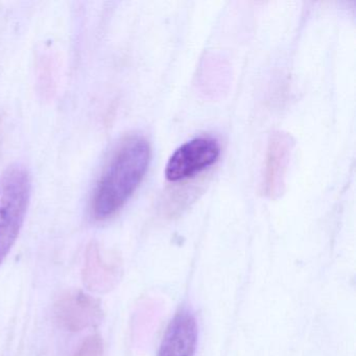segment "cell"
Instances as JSON below:
<instances>
[{
	"mask_svg": "<svg viewBox=\"0 0 356 356\" xmlns=\"http://www.w3.org/2000/svg\"><path fill=\"white\" fill-rule=\"evenodd\" d=\"M103 341L99 335L87 337L72 356H103Z\"/></svg>",
	"mask_w": 356,
	"mask_h": 356,
	"instance_id": "52a82bcc",
	"label": "cell"
},
{
	"mask_svg": "<svg viewBox=\"0 0 356 356\" xmlns=\"http://www.w3.org/2000/svg\"><path fill=\"white\" fill-rule=\"evenodd\" d=\"M220 155V143L212 137H197L181 145L170 156L165 177L170 182L193 178L213 165Z\"/></svg>",
	"mask_w": 356,
	"mask_h": 356,
	"instance_id": "3957f363",
	"label": "cell"
},
{
	"mask_svg": "<svg viewBox=\"0 0 356 356\" xmlns=\"http://www.w3.org/2000/svg\"><path fill=\"white\" fill-rule=\"evenodd\" d=\"M56 316L63 328L78 332L99 323L101 309L95 299L76 291L59 300L56 305Z\"/></svg>",
	"mask_w": 356,
	"mask_h": 356,
	"instance_id": "277c9868",
	"label": "cell"
},
{
	"mask_svg": "<svg viewBox=\"0 0 356 356\" xmlns=\"http://www.w3.org/2000/svg\"><path fill=\"white\" fill-rule=\"evenodd\" d=\"M197 343V320L191 312L182 310L170 322L158 356H195Z\"/></svg>",
	"mask_w": 356,
	"mask_h": 356,
	"instance_id": "5b68a950",
	"label": "cell"
},
{
	"mask_svg": "<svg viewBox=\"0 0 356 356\" xmlns=\"http://www.w3.org/2000/svg\"><path fill=\"white\" fill-rule=\"evenodd\" d=\"M31 191L32 181L26 166L14 164L0 176V266L15 245L24 226Z\"/></svg>",
	"mask_w": 356,
	"mask_h": 356,
	"instance_id": "7a4b0ae2",
	"label": "cell"
},
{
	"mask_svg": "<svg viewBox=\"0 0 356 356\" xmlns=\"http://www.w3.org/2000/svg\"><path fill=\"white\" fill-rule=\"evenodd\" d=\"M151 161V147L145 137H126L116 147L95 185L90 210L97 220L118 213L143 182Z\"/></svg>",
	"mask_w": 356,
	"mask_h": 356,
	"instance_id": "6da1fadb",
	"label": "cell"
},
{
	"mask_svg": "<svg viewBox=\"0 0 356 356\" xmlns=\"http://www.w3.org/2000/svg\"><path fill=\"white\" fill-rule=\"evenodd\" d=\"M291 149L293 140L291 136L284 133L273 135L268 143L264 176V191L268 197H276L282 191Z\"/></svg>",
	"mask_w": 356,
	"mask_h": 356,
	"instance_id": "8992f818",
	"label": "cell"
}]
</instances>
